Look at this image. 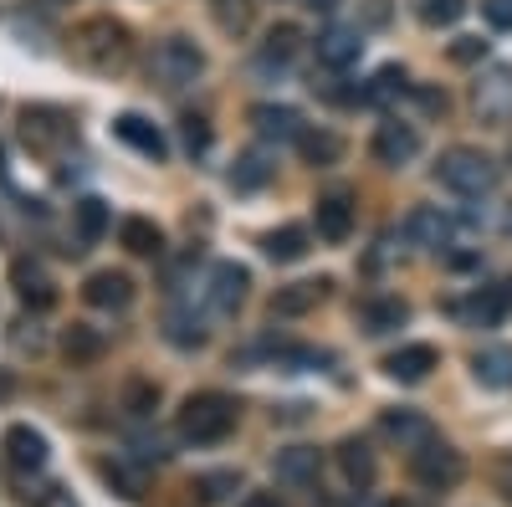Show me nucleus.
Returning a JSON list of instances; mask_svg holds the SVG:
<instances>
[{
    "label": "nucleus",
    "instance_id": "1",
    "mask_svg": "<svg viewBox=\"0 0 512 507\" xmlns=\"http://www.w3.org/2000/svg\"><path fill=\"white\" fill-rule=\"evenodd\" d=\"M72 57L77 67H88L98 77H113L128 67V57H134V41H128V26L113 21V16H93V21H82L72 31Z\"/></svg>",
    "mask_w": 512,
    "mask_h": 507
},
{
    "label": "nucleus",
    "instance_id": "2",
    "mask_svg": "<svg viewBox=\"0 0 512 507\" xmlns=\"http://www.w3.org/2000/svg\"><path fill=\"white\" fill-rule=\"evenodd\" d=\"M236 400L231 395H216V390H200L180 405V441L190 446H216L236 431Z\"/></svg>",
    "mask_w": 512,
    "mask_h": 507
},
{
    "label": "nucleus",
    "instance_id": "3",
    "mask_svg": "<svg viewBox=\"0 0 512 507\" xmlns=\"http://www.w3.org/2000/svg\"><path fill=\"white\" fill-rule=\"evenodd\" d=\"M436 180L446 185V190H456V195H466V200H477V195H487L492 185H497V164L482 154V149H446L441 154V164H436Z\"/></svg>",
    "mask_w": 512,
    "mask_h": 507
},
{
    "label": "nucleus",
    "instance_id": "4",
    "mask_svg": "<svg viewBox=\"0 0 512 507\" xmlns=\"http://www.w3.org/2000/svg\"><path fill=\"white\" fill-rule=\"evenodd\" d=\"M21 139H26L31 154L52 159V154L77 144V123H72V113H62L52 103H31V108H21Z\"/></svg>",
    "mask_w": 512,
    "mask_h": 507
},
{
    "label": "nucleus",
    "instance_id": "5",
    "mask_svg": "<svg viewBox=\"0 0 512 507\" xmlns=\"http://www.w3.org/2000/svg\"><path fill=\"white\" fill-rule=\"evenodd\" d=\"M154 82L159 88H169V93H180V88H190V82L205 72V52L195 47L190 36H169V41H159V52H154Z\"/></svg>",
    "mask_w": 512,
    "mask_h": 507
},
{
    "label": "nucleus",
    "instance_id": "6",
    "mask_svg": "<svg viewBox=\"0 0 512 507\" xmlns=\"http://www.w3.org/2000/svg\"><path fill=\"white\" fill-rule=\"evenodd\" d=\"M410 472H415V482H420L425 492H451V487L466 477V461H461L456 446H446V441L436 436L431 446L410 451Z\"/></svg>",
    "mask_w": 512,
    "mask_h": 507
},
{
    "label": "nucleus",
    "instance_id": "7",
    "mask_svg": "<svg viewBox=\"0 0 512 507\" xmlns=\"http://www.w3.org/2000/svg\"><path fill=\"white\" fill-rule=\"evenodd\" d=\"M246 287H251V272L246 267L216 262V267H210V287H205L210 313H216V318H236V308L246 303Z\"/></svg>",
    "mask_w": 512,
    "mask_h": 507
},
{
    "label": "nucleus",
    "instance_id": "8",
    "mask_svg": "<svg viewBox=\"0 0 512 507\" xmlns=\"http://www.w3.org/2000/svg\"><path fill=\"white\" fill-rule=\"evenodd\" d=\"M472 108L487 123H512V67H492L477 77L472 88Z\"/></svg>",
    "mask_w": 512,
    "mask_h": 507
},
{
    "label": "nucleus",
    "instance_id": "9",
    "mask_svg": "<svg viewBox=\"0 0 512 507\" xmlns=\"http://www.w3.org/2000/svg\"><path fill=\"white\" fill-rule=\"evenodd\" d=\"M313 221H318V236H323L328 246L349 241V231H354V195H349V190H328V195H318Z\"/></svg>",
    "mask_w": 512,
    "mask_h": 507
},
{
    "label": "nucleus",
    "instance_id": "10",
    "mask_svg": "<svg viewBox=\"0 0 512 507\" xmlns=\"http://www.w3.org/2000/svg\"><path fill=\"white\" fill-rule=\"evenodd\" d=\"M456 318H466V323H477V328H492V323H502L507 313H512V277L507 282H497V287H482V292H472L466 303H456L451 308Z\"/></svg>",
    "mask_w": 512,
    "mask_h": 507
},
{
    "label": "nucleus",
    "instance_id": "11",
    "mask_svg": "<svg viewBox=\"0 0 512 507\" xmlns=\"http://www.w3.org/2000/svg\"><path fill=\"white\" fill-rule=\"evenodd\" d=\"M113 134L134 149V154H144V159H154V164H164L169 159V139L154 129V123L144 118V113H118L113 118Z\"/></svg>",
    "mask_w": 512,
    "mask_h": 507
},
{
    "label": "nucleus",
    "instance_id": "12",
    "mask_svg": "<svg viewBox=\"0 0 512 507\" xmlns=\"http://www.w3.org/2000/svg\"><path fill=\"white\" fill-rule=\"evenodd\" d=\"M47 436L41 431H31V426H11L6 431V461L21 472V477H36L41 467H47Z\"/></svg>",
    "mask_w": 512,
    "mask_h": 507
},
{
    "label": "nucleus",
    "instance_id": "13",
    "mask_svg": "<svg viewBox=\"0 0 512 507\" xmlns=\"http://www.w3.org/2000/svg\"><path fill=\"white\" fill-rule=\"evenodd\" d=\"M405 236L425 251H441V246H451V216L441 205H415L405 216Z\"/></svg>",
    "mask_w": 512,
    "mask_h": 507
},
{
    "label": "nucleus",
    "instance_id": "14",
    "mask_svg": "<svg viewBox=\"0 0 512 507\" xmlns=\"http://www.w3.org/2000/svg\"><path fill=\"white\" fill-rule=\"evenodd\" d=\"M379 431L390 436V441H400V451H420V446L436 441V426L425 415H415V410H384L379 415Z\"/></svg>",
    "mask_w": 512,
    "mask_h": 507
},
{
    "label": "nucleus",
    "instance_id": "15",
    "mask_svg": "<svg viewBox=\"0 0 512 507\" xmlns=\"http://www.w3.org/2000/svg\"><path fill=\"white\" fill-rule=\"evenodd\" d=\"M415 149H420V134L410 129V123H379V129H374V159L379 164L400 169V164L415 159Z\"/></svg>",
    "mask_w": 512,
    "mask_h": 507
},
{
    "label": "nucleus",
    "instance_id": "16",
    "mask_svg": "<svg viewBox=\"0 0 512 507\" xmlns=\"http://www.w3.org/2000/svg\"><path fill=\"white\" fill-rule=\"evenodd\" d=\"M82 298H88L93 308L123 313L128 303H134V282H128L123 272H93L88 282H82Z\"/></svg>",
    "mask_w": 512,
    "mask_h": 507
},
{
    "label": "nucleus",
    "instance_id": "17",
    "mask_svg": "<svg viewBox=\"0 0 512 507\" xmlns=\"http://www.w3.org/2000/svg\"><path fill=\"white\" fill-rule=\"evenodd\" d=\"M318 472H323L318 446H287L277 456V482L282 487H318Z\"/></svg>",
    "mask_w": 512,
    "mask_h": 507
},
{
    "label": "nucleus",
    "instance_id": "18",
    "mask_svg": "<svg viewBox=\"0 0 512 507\" xmlns=\"http://www.w3.org/2000/svg\"><path fill=\"white\" fill-rule=\"evenodd\" d=\"M11 282H16V298H21L31 313H47V308H57V287H52V277L41 272L36 262H16Z\"/></svg>",
    "mask_w": 512,
    "mask_h": 507
},
{
    "label": "nucleus",
    "instance_id": "19",
    "mask_svg": "<svg viewBox=\"0 0 512 507\" xmlns=\"http://www.w3.org/2000/svg\"><path fill=\"white\" fill-rule=\"evenodd\" d=\"M431 369H436V349L431 344H405V349H395L390 359H384V374L400 379V385H420Z\"/></svg>",
    "mask_w": 512,
    "mask_h": 507
},
{
    "label": "nucleus",
    "instance_id": "20",
    "mask_svg": "<svg viewBox=\"0 0 512 507\" xmlns=\"http://www.w3.org/2000/svg\"><path fill=\"white\" fill-rule=\"evenodd\" d=\"M297 52H303V31L282 21V26H272V31H267L262 52H256V67H262V72H282Z\"/></svg>",
    "mask_w": 512,
    "mask_h": 507
},
{
    "label": "nucleus",
    "instance_id": "21",
    "mask_svg": "<svg viewBox=\"0 0 512 507\" xmlns=\"http://www.w3.org/2000/svg\"><path fill=\"white\" fill-rule=\"evenodd\" d=\"M359 52H364L359 31L333 26V31H323V36H318V62H323L328 72H344V67H354V62H359Z\"/></svg>",
    "mask_w": 512,
    "mask_h": 507
},
{
    "label": "nucleus",
    "instance_id": "22",
    "mask_svg": "<svg viewBox=\"0 0 512 507\" xmlns=\"http://www.w3.org/2000/svg\"><path fill=\"white\" fill-rule=\"evenodd\" d=\"M251 123H256V134L272 139V144H297V134H303V118H297L292 108H277V103L251 108Z\"/></svg>",
    "mask_w": 512,
    "mask_h": 507
},
{
    "label": "nucleus",
    "instance_id": "23",
    "mask_svg": "<svg viewBox=\"0 0 512 507\" xmlns=\"http://www.w3.org/2000/svg\"><path fill=\"white\" fill-rule=\"evenodd\" d=\"M405 318H410V308L400 298H369V303H359V328L369 338H384V333L405 328Z\"/></svg>",
    "mask_w": 512,
    "mask_h": 507
},
{
    "label": "nucleus",
    "instance_id": "24",
    "mask_svg": "<svg viewBox=\"0 0 512 507\" xmlns=\"http://www.w3.org/2000/svg\"><path fill=\"white\" fill-rule=\"evenodd\" d=\"M328 277H318V282H292V287H282L277 298H272V313L277 318H297V313H313L323 298H328Z\"/></svg>",
    "mask_w": 512,
    "mask_h": 507
},
{
    "label": "nucleus",
    "instance_id": "25",
    "mask_svg": "<svg viewBox=\"0 0 512 507\" xmlns=\"http://www.w3.org/2000/svg\"><path fill=\"white\" fill-rule=\"evenodd\" d=\"M72 226H77V241H82V246L103 241V236H108V226H113V216H108V200H98V195L77 200V205H72Z\"/></svg>",
    "mask_w": 512,
    "mask_h": 507
},
{
    "label": "nucleus",
    "instance_id": "26",
    "mask_svg": "<svg viewBox=\"0 0 512 507\" xmlns=\"http://www.w3.org/2000/svg\"><path fill=\"white\" fill-rule=\"evenodd\" d=\"M472 374L482 379L487 390H512V349H502V344L482 349V354L472 359Z\"/></svg>",
    "mask_w": 512,
    "mask_h": 507
},
{
    "label": "nucleus",
    "instance_id": "27",
    "mask_svg": "<svg viewBox=\"0 0 512 507\" xmlns=\"http://www.w3.org/2000/svg\"><path fill=\"white\" fill-rule=\"evenodd\" d=\"M118 241L134 251V257H159V251H164V231L154 221H144V216H128L118 226Z\"/></svg>",
    "mask_w": 512,
    "mask_h": 507
},
{
    "label": "nucleus",
    "instance_id": "28",
    "mask_svg": "<svg viewBox=\"0 0 512 507\" xmlns=\"http://www.w3.org/2000/svg\"><path fill=\"white\" fill-rule=\"evenodd\" d=\"M338 467H344V477H349V487H374V451L364 446V441H344L338 446Z\"/></svg>",
    "mask_w": 512,
    "mask_h": 507
},
{
    "label": "nucleus",
    "instance_id": "29",
    "mask_svg": "<svg viewBox=\"0 0 512 507\" xmlns=\"http://www.w3.org/2000/svg\"><path fill=\"white\" fill-rule=\"evenodd\" d=\"M62 354H67L72 364H93V359H103V333L88 328V323H72V328L62 333Z\"/></svg>",
    "mask_w": 512,
    "mask_h": 507
},
{
    "label": "nucleus",
    "instance_id": "30",
    "mask_svg": "<svg viewBox=\"0 0 512 507\" xmlns=\"http://www.w3.org/2000/svg\"><path fill=\"white\" fill-rule=\"evenodd\" d=\"M262 251L272 262H303L308 257V231L303 226H282V231H267Z\"/></svg>",
    "mask_w": 512,
    "mask_h": 507
},
{
    "label": "nucleus",
    "instance_id": "31",
    "mask_svg": "<svg viewBox=\"0 0 512 507\" xmlns=\"http://www.w3.org/2000/svg\"><path fill=\"white\" fill-rule=\"evenodd\" d=\"M297 154H303V164L323 169V164H333L338 154H344V144H338L328 129H303V134H297Z\"/></svg>",
    "mask_w": 512,
    "mask_h": 507
},
{
    "label": "nucleus",
    "instance_id": "32",
    "mask_svg": "<svg viewBox=\"0 0 512 507\" xmlns=\"http://www.w3.org/2000/svg\"><path fill=\"white\" fill-rule=\"evenodd\" d=\"M267 180H272V164H267V154H262V149L241 154V159H236V169H231V185H236V190H256V185H267Z\"/></svg>",
    "mask_w": 512,
    "mask_h": 507
},
{
    "label": "nucleus",
    "instance_id": "33",
    "mask_svg": "<svg viewBox=\"0 0 512 507\" xmlns=\"http://www.w3.org/2000/svg\"><path fill=\"white\" fill-rule=\"evenodd\" d=\"M164 338H169V344H175V349H200L205 344V328H200V318H190V313H169L164 318Z\"/></svg>",
    "mask_w": 512,
    "mask_h": 507
},
{
    "label": "nucleus",
    "instance_id": "34",
    "mask_svg": "<svg viewBox=\"0 0 512 507\" xmlns=\"http://www.w3.org/2000/svg\"><path fill=\"white\" fill-rule=\"evenodd\" d=\"M159 405V385L154 379H128V390H123V410L134 415V420H149Z\"/></svg>",
    "mask_w": 512,
    "mask_h": 507
},
{
    "label": "nucleus",
    "instance_id": "35",
    "mask_svg": "<svg viewBox=\"0 0 512 507\" xmlns=\"http://www.w3.org/2000/svg\"><path fill=\"white\" fill-rule=\"evenodd\" d=\"M210 16L226 36H241L251 26V0H210Z\"/></svg>",
    "mask_w": 512,
    "mask_h": 507
},
{
    "label": "nucleus",
    "instance_id": "36",
    "mask_svg": "<svg viewBox=\"0 0 512 507\" xmlns=\"http://www.w3.org/2000/svg\"><path fill=\"white\" fill-rule=\"evenodd\" d=\"M400 93H410V82H405V72H400V67H379V72H374V82L364 88V98H369V103H395Z\"/></svg>",
    "mask_w": 512,
    "mask_h": 507
},
{
    "label": "nucleus",
    "instance_id": "37",
    "mask_svg": "<svg viewBox=\"0 0 512 507\" xmlns=\"http://www.w3.org/2000/svg\"><path fill=\"white\" fill-rule=\"evenodd\" d=\"M415 16L425 26H456L466 16V0H415Z\"/></svg>",
    "mask_w": 512,
    "mask_h": 507
},
{
    "label": "nucleus",
    "instance_id": "38",
    "mask_svg": "<svg viewBox=\"0 0 512 507\" xmlns=\"http://www.w3.org/2000/svg\"><path fill=\"white\" fill-rule=\"evenodd\" d=\"M195 492H200L205 507H210V502H226V492H236V477H231V472H210V477L195 482Z\"/></svg>",
    "mask_w": 512,
    "mask_h": 507
},
{
    "label": "nucleus",
    "instance_id": "39",
    "mask_svg": "<svg viewBox=\"0 0 512 507\" xmlns=\"http://www.w3.org/2000/svg\"><path fill=\"white\" fill-rule=\"evenodd\" d=\"M185 149H190V154H205V149H210V123L195 118V113L185 118Z\"/></svg>",
    "mask_w": 512,
    "mask_h": 507
},
{
    "label": "nucleus",
    "instance_id": "40",
    "mask_svg": "<svg viewBox=\"0 0 512 507\" xmlns=\"http://www.w3.org/2000/svg\"><path fill=\"white\" fill-rule=\"evenodd\" d=\"M482 16H487L497 31H507V26H512V0H482Z\"/></svg>",
    "mask_w": 512,
    "mask_h": 507
},
{
    "label": "nucleus",
    "instance_id": "41",
    "mask_svg": "<svg viewBox=\"0 0 512 507\" xmlns=\"http://www.w3.org/2000/svg\"><path fill=\"white\" fill-rule=\"evenodd\" d=\"M482 52H487V41H482V36H461L456 47H451V57H456V62H477Z\"/></svg>",
    "mask_w": 512,
    "mask_h": 507
},
{
    "label": "nucleus",
    "instance_id": "42",
    "mask_svg": "<svg viewBox=\"0 0 512 507\" xmlns=\"http://www.w3.org/2000/svg\"><path fill=\"white\" fill-rule=\"evenodd\" d=\"M41 507H77V497L67 487H47V492H41Z\"/></svg>",
    "mask_w": 512,
    "mask_h": 507
},
{
    "label": "nucleus",
    "instance_id": "43",
    "mask_svg": "<svg viewBox=\"0 0 512 507\" xmlns=\"http://www.w3.org/2000/svg\"><path fill=\"white\" fill-rule=\"evenodd\" d=\"M415 98H420V108H425V113H446V93H431V88H415Z\"/></svg>",
    "mask_w": 512,
    "mask_h": 507
},
{
    "label": "nucleus",
    "instance_id": "44",
    "mask_svg": "<svg viewBox=\"0 0 512 507\" xmlns=\"http://www.w3.org/2000/svg\"><path fill=\"white\" fill-rule=\"evenodd\" d=\"M241 507H287V502H282L277 492H251V497H246Z\"/></svg>",
    "mask_w": 512,
    "mask_h": 507
},
{
    "label": "nucleus",
    "instance_id": "45",
    "mask_svg": "<svg viewBox=\"0 0 512 507\" xmlns=\"http://www.w3.org/2000/svg\"><path fill=\"white\" fill-rule=\"evenodd\" d=\"M303 6H313V11H333L338 0H303Z\"/></svg>",
    "mask_w": 512,
    "mask_h": 507
},
{
    "label": "nucleus",
    "instance_id": "46",
    "mask_svg": "<svg viewBox=\"0 0 512 507\" xmlns=\"http://www.w3.org/2000/svg\"><path fill=\"white\" fill-rule=\"evenodd\" d=\"M502 226H507V236H512V205H507V221H502Z\"/></svg>",
    "mask_w": 512,
    "mask_h": 507
},
{
    "label": "nucleus",
    "instance_id": "47",
    "mask_svg": "<svg viewBox=\"0 0 512 507\" xmlns=\"http://www.w3.org/2000/svg\"><path fill=\"white\" fill-rule=\"evenodd\" d=\"M36 6H62V0H36Z\"/></svg>",
    "mask_w": 512,
    "mask_h": 507
},
{
    "label": "nucleus",
    "instance_id": "48",
    "mask_svg": "<svg viewBox=\"0 0 512 507\" xmlns=\"http://www.w3.org/2000/svg\"><path fill=\"white\" fill-rule=\"evenodd\" d=\"M390 507H405V502H390Z\"/></svg>",
    "mask_w": 512,
    "mask_h": 507
}]
</instances>
